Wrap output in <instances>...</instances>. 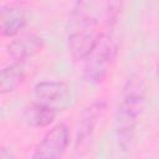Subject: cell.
Listing matches in <instances>:
<instances>
[{
  "label": "cell",
  "mask_w": 159,
  "mask_h": 159,
  "mask_svg": "<svg viewBox=\"0 0 159 159\" xmlns=\"http://www.w3.org/2000/svg\"><path fill=\"white\" fill-rule=\"evenodd\" d=\"M144 98L145 84L143 80L137 75L128 77L123 86L122 101L116 112L114 120L116 142L122 152H128L133 144Z\"/></svg>",
  "instance_id": "6da1fadb"
},
{
  "label": "cell",
  "mask_w": 159,
  "mask_h": 159,
  "mask_svg": "<svg viewBox=\"0 0 159 159\" xmlns=\"http://www.w3.org/2000/svg\"><path fill=\"white\" fill-rule=\"evenodd\" d=\"M94 6L96 2L78 1L70 14L67 22V47L76 61H83L102 35L93 11Z\"/></svg>",
  "instance_id": "7a4b0ae2"
},
{
  "label": "cell",
  "mask_w": 159,
  "mask_h": 159,
  "mask_svg": "<svg viewBox=\"0 0 159 159\" xmlns=\"http://www.w3.org/2000/svg\"><path fill=\"white\" fill-rule=\"evenodd\" d=\"M117 55V41L111 34L103 32L83 60V78L89 83L101 82L107 76Z\"/></svg>",
  "instance_id": "3957f363"
},
{
  "label": "cell",
  "mask_w": 159,
  "mask_h": 159,
  "mask_svg": "<svg viewBox=\"0 0 159 159\" xmlns=\"http://www.w3.org/2000/svg\"><path fill=\"white\" fill-rule=\"evenodd\" d=\"M70 144V130L66 124L51 127L35 147L31 159H62Z\"/></svg>",
  "instance_id": "277c9868"
},
{
  "label": "cell",
  "mask_w": 159,
  "mask_h": 159,
  "mask_svg": "<svg viewBox=\"0 0 159 159\" xmlns=\"http://www.w3.org/2000/svg\"><path fill=\"white\" fill-rule=\"evenodd\" d=\"M106 108H107V102L104 99L94 101L83 108V111L78 116V122H77V133H76L77 150L87 145V143L91 140L98 122L101 120L102 116L106 112Z\"/></svg>",
  "instance_id": "5b68a950"
},
{
  "label": "cell",
  "mask_w": 159,
  "mask_h": 159,
  "mask_svg": "<svg viewBox=\"0 0 159 159\" xmlns=\"http://www.w3.org/2000/svg\"><path fill=\"white\" fill-rule=\"evenodd\" d=\"M34 96L39 103L57 111L70 103V87L62 81H41L35 84Z\"/></svg>",
  "instance_id": "8992f818"
},
{
  "label": "cell",
  "mask_w": 159,
  "mask_h": 159,
  "mask_svg": "<svg viewBox=\"0 0 159 159\" xmlns=\"http://www.w3.org/2000/svg\"><path fill=\"white\" fill-rule=\"evenodd\" d=\"M27 17L25 11L14 4L1 5L0 7V31L2 36L12 37L21 32L26 26Z\"/></svg>",
  "instance_id": "52a82bcc"
},
{
  "label": "cell",
  "mask_w": 159,
  "mask_h": 159,
  "mask_svg": "<svg viewBox=\"0 0 159 159\" xmlns=\"http://www.w3.org/2000/svg\"><path fill=\"white\" fill-rule=\"evenodd\" d=\"M42 39L35 34H29L24 35L19 39H15L7 45V53L15 62H22L37 52L41 51L42 48Z\"/></svg>",
  "instance_id": "ba28073f"
},
{
  "label": "cell",
  "mask_w": 159,
  "mask_h": 159,
  "mask_svg": "<svg viewBox=\"0 0 159 159\" xmlns=\"http://www.w3.org/2000/svg\"><path fill=\"white\" fill-rule=\"evenodd\" d=\"M56 114L57 111L55 108L35 102L25 107L22 117L27 125L34 128H45L55 120Z\"/></svg>",
  "instance_id": "9c48e42d"
},
{
  "label": "cell",
  "mask_w": 159,
  "mask_h": 159,
  "mask_svg": "<svg viewBox=\"0 0 159 159\" xmlns=\"http://www.w3.org/2000/svg\"><path fill=\"white\" fill-rule=\"evenodd\" d=\"M25 78V70L22 63L14 62L1 70L0 73V92L2 94L15 91Z\"/></svg>",
  "instance_id": "30bf717a"
},
{
  "label": "cell",
  "mask_w": 159,
  "mask_h": 159,
  "mask_svg": "<svg viewBox=\"0 0 159 159\" xmlns=\"http://www.w3.org/2000/svg\"><path fill=\"white\" fill-rule=\"evenodd\" d=\"M0 159H15L14 154L7 150L6 148H1V152H0Z\"/></svg>",
  "instance_id": "8fae6325"
}]
</instances>
